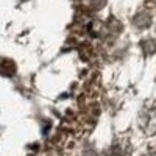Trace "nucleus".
<instances>
[]
</instances>
